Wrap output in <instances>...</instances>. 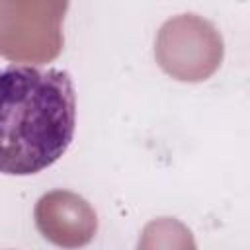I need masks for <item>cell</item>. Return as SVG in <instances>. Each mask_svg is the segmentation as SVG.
Wrapping results in <instances>:
<instances>
[{"mask_svg":"<svg viewBox=\"0 0 250 250\" xmlns=\"http://www.w3.org/2000/svg\"><path fill=\"white\" fill-rule=\"evenodd\" d=\"M76 129V92L61 68H0V174L31 176L53 166Z\"/></svg>","mask_w":250,"mask_h":250,"instance_id":"cell-1","label":"cell"}]
</instances>
